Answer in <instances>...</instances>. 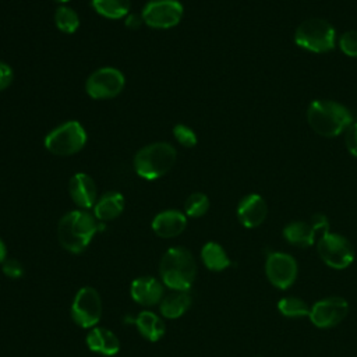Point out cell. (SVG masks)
Masks as SVG:
<instances>
[{"label": "cell", "mask_w": 357, "mask_h": 357, "mask_svg": "<svg viewBox=\"0 0 357 357\" xmlns=\"http://www.w3.org/2000/svg\"><path fill=\"white\" fill-rule=\"evenodd\" d=\"M98 231L95 216L85 209L67 212L59 222L57 237L64 250L73 254L82 252Z\"/></svg>", "instance_id": "obj_1"}, {"label": "cell", "mask_w": 357, "mask_h": 357, "mask_svg": "<svg viewBox=\"0 0 357 357\" xmlns=\"http://www.w3.org/2000/svg\"><path fill=\"white\" fill-rule=\"evenodd\" d=\"M307 120L317 134L331 138L343 132L353 123V116L350 110L339 102L318 99L310 103Z\"/></svg>", "instance_id": "obj_2"}, {"label": "cell", "mask_w": 357, "mask_h": 357, "mask_svg": "<svg viewBox=\"0 0 357 357\" xmlns=\"http://www.w3.org/2000/svg\"><path fill=\"white\" fill-rule=\"evenodd\" d=\"M159 273L169 289L188 291L197 276V264L187 248L172 247L162 255Z\"/></svg>", "instance_id": "obj_3"}, {"label": "cell", "mask_w": 357, "mask_h": 357, "mask_svg": "<svg viewBox=\"0 0 357 357\" xmlns=\"http://www.w3.org/2000/svg\"><path fill=\"white\" fill-rule=\"evenodd\" d=\"M177 159L174 146L169 142H152L142 146L134 156V170L145 180H156L172 170Z\"/></svg>", "instance_id": "obj_4"}, {"label": "cell", "mask_w": 357, "mask_h": 357, "mask_svg": "<svg viewBox=\"0 0 357 357\" xmlns=\"http://www.w3.org/2000/svg\"><path fill=\"white\" fill-rule=\"evenodd\" d=\"M336 39L335 28L324 18H308L294 32V42L314 53H325L333 49Z\"/></svg>", "instance_id": "obj_5"}, {"label": "cell", "mask_w": 357, "mask_h": 357, "mask_svg": "<svg viewBox=\"0 0 357 357\" xmlns=\"http://www.w3.org/2000/svg\"><path fill=\"white\" fill-rule=\"evenodd\" d=\"M86 131L81 123L68 120L53 128L45 137V148L57 156L78 153L86 144Z\"/></svg>", "instance_id": "obj_6"}, {"label": "cell", "mask_w": 357, "mask_h": 357, "mask_svg": "<svg viewBox=\"0 0 357 357\" xmlns=\"http://www.w3.org/2000/svg\"><path fill=\"white\" fill-rule=\"evenodd\" d=\"M126 85L123 73L114 67H102L91 73L85 81V91L95 100L113 99L121 93Z\"/></svg>", "instance_id": "obj_7"}, {"label": "cell", "mask_w": 357, "mask_h": 357, "mask_svg": "<svg viewBox=\"0 0 357 357\" xmlns=\"http://www.w3.org/2000/svg\"><path fill=\"white\" fill-rule=\"evenodd\" d=\"M318 254L321 259L333 269H346L354 261L351 243L337 233L326 231L318 240Z\"/></svg>", "instance_id": "obj_8"}, {"label": "cell", "mask_w": 357, "mask_h": 357, "mask_svg": "<svg viewBox=\"0 0 357 357\" xmlns=\"http://www.w3.org/2000/svg\"><path fill=\"white\" fill-rule=\"evenodd\" d=\"M184 7L178 0H151L148 1L141 17L144 24L152 29H170L180 24Z\"/></svg>", "instance_id": "obj_9"}, {"label": "cell", "mask_w": 357, "mask_h": 357, "mask_svg": "<svg viewBox=\"0 0 357 357\" xmlns=\"http://www.w3.org/2000/svg\"><path fill=\"white\" fill-rule=\"evenodd\" d=\"M102 317V300L96 289L81 287L71 304V318L81 328H93Z\"/></svg>", "instance_id": "obj_10"}, {"label": "cell", "mask_w": 357, "mask_h": 357, "mask_svg": "<svg viewBox=\"0 0 357 357\" xmlns=\"http://www.w3.org/2000/svg\"><path fill=\"white\" fill-rule=\"evenodd\" d=\"M298 266L296 259L280 251H273L266 255L265 275L268 280L278 289H289L297 279Z\"/></svg>", "instance_id": "obj_11"}, {"label": "cell", "mask_w": 357, "mask_h": 357, "mask_svg": "<svg viewBox=\"0 0 357 357\" xmlns=\"http://www.w3.org/2000/svg\"><path fill=\"white\" fill-rule=\"evenodd\" d=\"M349 312V304L343 297L332 296L318 300L310 308L308 318L317 328L328 329L339 325Z\"/></svg>", "instance_id": "obj_12"}, {"label": "cell", "mask_w": 357, "mask_h": 357, "mask_svg": "<svg viewBox=\"0 0 357 357\" xmlns=\"http://www.w3.org/2000/svg\"><path fill=\"white\" fill-rule=\"evenodd\" d=\"M266 216L268 205L259 194H248L237 205V218L244 227H257L264 223Z\"/></svg>", "instance_id": "obj_13"}, {"label": "cell", "mask_w": 357, "mask_h": 357, "mask_svg": "<svg viewBox=\"0 0 357 357\" xmlns=\"http://www.w3.org/2000/svg\"><path fill=\"white\" fill-rule=\"evenodd\" d=\"M68 194L79 209L93 208L98 192L93 178L86 173H75L68 181Z\"/></svg>", "instance_id": "obj_14"}, {"label": "cell", "mask_w": 357, "mask_h": 357, "mask_svg": "<svg viewBox=\"0 0 357 357\" xmlns=\"http://www.w3.org/2000/svg\"><path fill=\"white\" fill-rule=\"evenodd\" d=\"M187 226V215L177 209H166L159 212L152 220V230L162 238H172L184 231Z\"/></svg>", "instance_id": "obj_15"}, {"label": "cell", "mask_w": 357, "mask_h": 357, "mask_svg": "<svg viewBox=\"0 0 357 357\" xmlns=\"http://www.w3.org/2000/svg\"><path fill=\"white\" fill-rule=\"evenodd\" d=\"M132 300L141 305H155L163 297L162 283L152 276H141L132 280L130 287Z\"/></svg>", "instance_id": "obj_16"}, {"label": "cell", "mask_w": 357, "mask_h": 357, "mask_svg": "<svg viewBox=\"0 0 357 357\" xmlns=\"http://www.w3.org/2000/svg\"><path fill=\"white\" fill-rule=\"evenodd\" d=\"M85 340L91 351L102 356H114L120 350L119 337L110 329L102 326H93Z\"/></svg>", "instance_id": "obj_17"}, {"label": "cell", "mask_w": 357, "mask_h": 357, "mask_svg": "<svg viewBox=\"0 0 357 357\" xmlns=\"http://www.w3.org/2000/svg\"><path fill=\"white\" fill-rule=\"evenodd\" d=\"M124 197L121 192L109 191L103 194L93 205V216L100 222H109L121 215L124 211Z\"/></svg>", "instance_id": "obj_18"}, {"label": "cell", "mask_w": 357, "mask_h": 357, "mask_svg": "<svg viewBox=\"0 0 357 357\" xmlns=\"http://www.w3.org/2000/svg\"><path fill=\"white\" fill-rule=\"evenodd\" d=\"M191 307V296L188 291L174 290L170 294L165 296L160 301V312L165 318L176 319L180 318L187 312V310Z\"/></svg>", "instance_id": "obj_19"}, {"label": "cell", "mask_w": 357, "mask_h": 357, "mask_svg": "<svg viewBox=\"0 0 357 357\" xmlns=\"http://www.w3.org/2000/svg\"><path fill=\"white\" fill-rule=\"evenodd\" d=\"M134 325L137 326L138 332L149 342H156L165 335V324L160 317L152 311H142L139 312L135 319Z\"/></svg>", "instance_id": "obj_20"}, {"label": "cell", "mask_w": 357, "mask_h": 357, "mask_svg": "<svg viewBox=\"0 0 357 357\" xmlns=\"http://www.w3.org/2000/svg\"><path fill=\"white\" fill-rule=\"evenodd\" d=\"M315 233L317 231L314 230L311 223L301 222V220L290 222L283 229V237L286 238V241L296 247H303V248H307L314 244Z\"/></svg>", "instance_id": "obj_21"}, {"label": "cell", "mask_w": 357, "mask_h": 357, "mask_svg": "<svg viewBox=\"0 0 357 357\" xmlns=\"http://www.w3.org/2000/svg\"><path fill=\"white\" fill-rule=\"evenodd\" d=\"M201 259L204 265L213 272H222L231 264L225 248L215 241H208L204 244L201 248Z\"/></svg>", "instance_id": "obj_22"}, {"label": "cell", "mask_w": 357, "mask_h": 357, "mask_svg": "<svg viewBox=\"0 0 357 357\" xmlns=\"http://www.w3.org/2000/svg\"><path fill=\"white\" fill-rule=\"evenodd\" d=\"M130 0H91L92 8L109 20L126 18L130 14Z\"/></svg>", "instance_id": "obj_23"}, {"label": "cell", "mask_w": 357, "mask_h": 357, "mask_svg": "<svg viewBox=\"0 0 357 357\" xmlns=\"http://www.w3.org/2000/svg\"><path fill=\"white\" fill-rule=\"evenodd\" d=\"M54 24L63 33H74L79 28V17L68 6H59L54 11Z\"/></svg>", "instance_id": "obj_24"}, {"label": "cell", "mask_w": 357, "mask_h": 357, "mask_svg": "<svg viewBox=\"0 0 357 357\" xmlns=\"http://www.w3.org/2000/svg\"><path fill=\"white\" fill-rule=\"evenodd\" d=\"M308 304L296 296H287L283 297L278 301V310L283 317L287 318H301V317H308L310 314Z\"/></svg>", "instance_id": "obj_25"}, {"label": "cell", "mask_w": 357, "mask_h": 357, "mask_svg": "<svg viewBox=\"0 0 357 357\" xmlns=\"http://www.w3.org/2000/svg\"><path fill=\"white\" fill-rule=\"evenodd\" d=\"M209 209V198L204 192H192L184 202L185 215L190 218H201Z\"/></svg>", "instance_id": "obj_26"}, {"label": "cell", "mask_w": 357, "mask_h": 357, "mask_svg": "<svg viewBox=\"0 0 357 357\" xmlns=\"http://www.w3.org/2000/svg\"><path fill=\"white\" fill-rule=\"evenodd\" d=\"M173 135L177 142L185 148H192L197 145V134L195 131L185 124H176L173 127Z\"/></svg>", "instance_id": "obj_27"}, {"label": "cell", "mask_w": 357, "mask_h": 357, "mask_svg": "<svg viewBox=\"0 0 357 357\" xmlns=\"http://www.w3.org/2000/svg\"><path fill=\"white\" fill-rule=\"evenodd\" d=\"M339 46L344 54L350 57H357V31H346L339 39Z\"/></svg>", "instance_id": "obj_28"}, {"label": "cell", "mask_w": 357, "mask_h": 357, "mask_svg": "<svg viewBox=\"0 0 357 357\" xmlns=\"http://www.w3.org/2000/svg\"><path fill=\"white\" fill-rule=\"evenodd\" d=\"M1 271L10 279H20L24 275L22 264L18 259H14V258H7L1 264Z\"/></svg>", "instance_id": "obj_29"}, {"label": "cell", "mask_w": 357, "mask_h": 357, "mask_svg": "<svg viewBox=\"0 0 357 357\" xmlns=\"http://www.w3.org/2000/svg\"><path fill=\"white\" fill-rule=\"evenodd\" d=\"M344 144L347 151L357 158V123H351L346 128V137H344Z\"/></svg>", "instance_id": "obj_30"}, {"label": "cell", "mask_w": 357, "mask_h": 357, "mask_svg": "<svg viewBox=\"0 0 357 357\" xmlns=\"http://www.w3.org/2000/svg\"><path fill=\"white\" fill-rule=\"evenodd\" d=\"M13 79H14L13 68L8 64L0 61V92L4 91L6 88H8L13 82Z\"/></svg>", "instance_id": "obj_31"}, {"label": "cell", "mask_w": 357, "mask_h": 357, "mask_svg": "<svg viewBox=\"0 0 357 357\" xmlns=\"http://www.w3.org/2000/svg\"><path fill=\"white\" fill-rule=\"evenodd\" d=\"M311 225L314 227L315 231H321L322 234L329 231V222L326 219L325 215L322 213H315L312 218H311Z\"/></svg>", "instance_id": "obj_32"}, {"label": "cell", "mask_w": 357, "mask_h": 357, "mask_svg": "<svg viewBox=\"0 0 357 357\" xmlns=\"http://www.w3.org/2000/svg\"><path fill=\"white\" fill-rule=\"evenodd\" d=\"M124 24H126V26H127L128 29L135 31V29H139V28L142 26L144 20H142L141 14H134V13H131V14H128V15L124 18Z\"/></svg>", "instance_id": "obj_33"}, {"label": "cell", "mask_w": 357, "mask_h": 357, "mask_svg": "<svg viewBox=\"0 0 357 357\" xmlns=\"http://www.w3.org/2000/svg\"><path fill=\"white\" fill-rule=\"evenodd\" d=\"M7 259V247L4 241L0 238V264H3Z\"/></svg>", "instance_id": "obj_34"}, {"label": "cell", "mask_w": 357, "mask_h": 357, "mask_svg": "<svg viewBox=\"0 0 357 357\" xmlns=\"http://www.w3.org/2000/svg\"><path fill=\"white\" fill-rule=\"evenodd\" d=\"M53 1H56V3H60V4H64V3H67V1H70V0H53Z\"/></svg>", "instance_id": "obj_35"}, {"label": "cell", "mask_w": 357, "mask_h": 357, "mask_svg": "<svg viewBox=\"0 0 357 357\" xmlns=\"http://www.w3.org/2000/svg\"><path fill=\"white\" fill-rule=\"evenodd\" d=\"M257 357H262V356H257Z\"/></svg>", "instance_id": "obj_36"}]
</instances>
